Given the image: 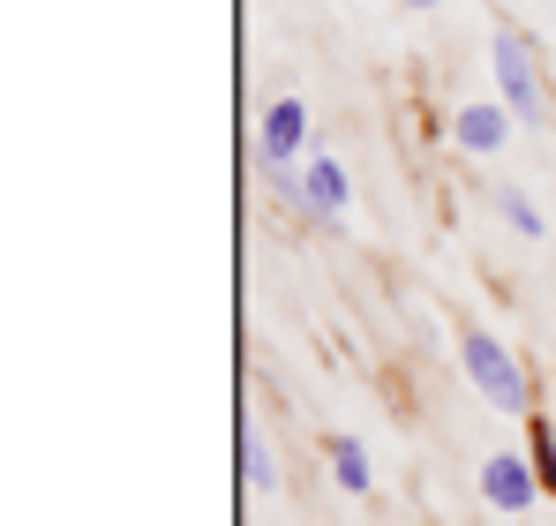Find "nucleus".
Wrapping results in <instances>:
<instances>
[{"label": "nucleus", "mask_w": 556, "mask_h": 526, "mask_svg": "<svg viewBox=\"0 0 556 526\" xmlns=\"http://www.w3.org/2000/svg\"><path fill=\"white\" fill-rule=\"evenodd\" d=\"M459 361H466V376H473V391H481L489 406L519 414V406L534 399V391H527V368L504 353V339H489V331H473V324L459 331Z\"/></svg>", "instance_id": "obj_1"}, {"label": "nucleus", "mask_w": 556, "mask_h": 526, "mask_svg": "<svg viewBox=\"0 0 556 526\" xmlns=\"http://www.w3.org/2000/svg\"><path fill=\"white\" fill-rule=\"evenodd\" d=\"M496 84H504V105L511 121H542V84H534V46L519 30H496Z\"/></svg>", "instance_id": "obj_2"}, {"label": "nucleus", "mask_w": 556, "mask_h": 526, "mask_svg": "<svg viewBox=\"0 0 556 526\" xmlns=\"http://www.w3.org/2000/svg\"><path fill=\"white\" fill-rule=\"evenodd\" d=\"M534 489H542V474H534L519 451L481 459V504H496V512H527V504H534Z\"/></svg>", "instance_id": "obj_3"}, {"label": "nucleus", "mask_w": 556, "mask_h": 526, "mask_svg": "<svg viewBox=\"0 0 556 526\" xmlns=\"http://www.w3.org/2000/svg\"><path fill=\"white\" fill-rule=\"evenodd\" d=\"M301 143H308V105L301 98H271V113H264V166H286Z\"/></svg>", "instance_id": "obj_4"}, {"label": "nucleus", "mask_w": 556, "mask_h": 526, "mask_svg": "<svg viewBox=\"0 0 556 526\" xmlns=\"http://www.w3.org/2000/svg\"><path fill=\"white\" fill-rule=\"evenodd\" d=\"M452 136H459L466 151H504V136H511V113L504 105H459V121H452Z\"/></svg>", "instance_id": "obj_5"}, {"label": "nucleus", "mask_w": 556, "mask_h": 526, "mask_svg": "<svg viewBox=\"0 0 556 526\" xmlns=\"http://www.w3.org/2000/svg\"><path fill=\"white\" fill-rule=\"evenodd\" d=\"M301 203H308L316 218H339V211H346V166H339V159H308V174H301Z\"/></svg>", "instance_id": "obj_6"}, {"label": "nucleus", "mask_w": 556, "mask_h": 526, "mask_svg": "<svg viewBox=\"0 0 556 526\" xmlns=\"http://www.w3.org/2000/svg\"><path fill=\"white\" fill-rule=\"evenodd\" d=\"M331 474H339L346 497H369V451L354 437H331Z\"/></svg>", "instance_id": "obj_7"}, {"label": "nucleus", "mask_w": 556, "mask_h": 526, "mask_svg": "<svg viewBox=\"0 0 556 526\" xmlns=\"http://www.w3.org/2000/svg\"><path fill=\"white\" fill-rule=\"evenodd\" d=\"M241 481H249V497H271V489H278L271 451H264V437H256V429H241Z\"/></svg>", "instance_id": "obj_8"}, {"label": "nucleus", "mask_w": 556, "mask_h": 526, "mask_svg": "<svg viewBox=\"0 0 556 526\" xmlns=\"http://www.w3.org/2000/svg\"><path fill=\"white\" fill-rule=\"evenodd\" d=\"M534 474L542 489H556V422H534Z\"/></svg>", "instance_id": "obj_9"}, {"label": "nucleus", "mask_w": 556, "mask_h": 526, "mask_svg": "<svg viewBox=\"0 0 556 526\" xmlns=\"http://www.w3.org/2000/svg\"><path fill=\"white\" fill-rule=\"evenodd\" d=\"M496 203H504V218H511V226H519V234H542V211H534V203H527V196H511V188H504V196H496Z\"/></svg>", "instance_id": "obj_10"}, {"label": "nucleus", "mask_w": 556, "mask_h": 526, "mask_svg": "<svg viewBox=\"0 0 556 526\" xmlns=\"http://www.w3.org/2000/svg\"><path fill=\"white\" fill-rule=\"evenodd\" d=\"M406 8H444V0H406Z\"/></svg>", "instance_id": "obj_11"}]
</instances>
